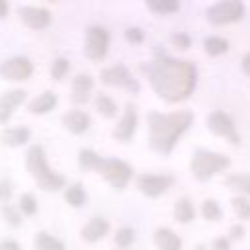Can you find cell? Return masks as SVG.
Wrapping results in <instances>:
<instances>
[{
	"label": "cell",
	"mask_w": 250,
	"mask_h": 250,
	"mask_svg": "<svg viewBox=\"0 0 250 250\" xmlns=\"http://www.w3.org/2000/svg\"><path fill=\"white\" fill-rule=\"evenodd\" d=\"M230 236H232L234 240H240V238L244 236V227H242V225H232V227H230Z\"/></svg>",
	"instance_id": "cell-38"
},
{
	"label": "cell",
	"mask_w": 250,
	"mask_h": 250,
	"mask_svg": "<svg viewBox=\"0 0 250 250\" xmlns=\"http://www.w3.org/2000/svg\"><path fill=\"white\" fill-rule=\"evenodd\" d=\"M94 88V80L90 74H78L72 80V100L76 104H86L90 98V92Z\"/></svg>",
	"instance_id": "cell-17"
},
{
	"label": "cell",
	"mask_w": 250,
	"mask_h": 250,
	"mask_svg": "<svg viewBox=\"0 0 250 250\" xmlns=\"http://www.w3.org/2000/svg\"><path fill=\"white\" fill-rule=\"evenodd\" d=\"M12 195V188H10V182L2 180L0 182V201H8Z\"/></svg>",
	"instance_id": "cell-36"
},
{
	"label": "cell",
	"mask_w": 250,
	"mask_h": 250,
	"mask_svg": "<svg viewBox=\"0 0 250 250\" xmlns=\"http://www.w3.org/2000/svg\"><path fill=\"white\" fill-rule=\"evenodd\" d=\"M213 250H230V240L229 238H223V236L215 238L213 240Z\"/></svg>",
	"instance_id": "cell-37"
},
{
	"label": "cell",
	"mask_w": 250,
	"mask_h": 250,
	"mask_svg": "<svg viewBox=\"0 0 250 250\" xmlns=\"http://www.w3.org/2000/svg\"><path fill=\"white\" fill-rule=\"evenodd\" d=\"M31 72H33V64L25 57L10 59V61L2 62V66H0V74L6 80H25L31 76Z\"/></svg>",
	"instance_id": "cell-11"
},
{
	"label": "cell",
	"mask_w": 250,
	"mask_h": 250,
	"mask_svg": "<svg viewBox=\"0 0 250 250\" xmlns=\"http://www.w3.org/2000/svg\"><path fill=\"white\" fill-rule=\"evenodd\" d=\"M244 16V4L238 0H223V2H215L207 8L205 18L209 23L213 25H227V23H234L238 20H242Z\"/></svg>",
	"instance_id": "cell-6"
},
{
	"label": "cell",
	"mask_w": 250,
	"mask_h": 250,
	"mask_svg": "<svg viewBox=\"0 0 250 250\" xmlns=\"http://www.w3.org/2000/svg\"><path fill=\"white\" fill-rule=\"evenodd\" d=\"M66 72H68V61L62 59V57L55 59V61H53V66H51V76H53L55 80H61Z\"/></svg>",
	"instance_id": "cell-31"
},
{
	"label": "cell",
	"mask_w": 250,
	"mask_h": 250,
	"mask_svg": "<svg viewBox=\"0 0 250 250\" xmlns=\"http://www.w3.org/2000/svg\"><path fill=\"white\" fill-rule=\"evenodd\" d=\"M2 213H4V217H6L14 227H18V225H20V215L16 213V209H14V207L4 205V207H2Z\"/></svg>",
	"instance_id": "cell-35"
},
{
	"label": "cell",
	"mask_w": 250,
	"mask_h": 250,
	"mask_svg": "<svg viewBox=\"0 0 250 250\" xmlns=\"http://www.w3.org/2000/svg\"><path fill=\"white\" fill-rule=\"evenodd\" d=\"M18 14H20L21 21H23L25 25H29L31 29H43V27H47L49 21H51L49 10L37 8V6H23V8L18 10Z\"/></svg>",
	"instance_id": "cell-13"
},
{
	"label": "cell",
	"mask_w": 250,
	"mask_h": 250,
	"mask_svg": "<svg viewBox=\"0 0 250 250\" xmlns=\"http://www.w3.org/2000/svg\"><path fill=\"white\" fill-rule=\"evenodd\" d=\"M193 250H207V248H205V246H201V244H199V246H195V248H193Z\"/></svg>",
	"instance_id": "cell-42"
},
{
	"label": "cell",
	"mask_w": 250,
	"mask_h": 250,
	"mask_svg": "<svg viewBox=\"0 0 250 250\" xmlns=\"http://www.w3.org/2000/svg\"><path fill=\"white\" fill-rule=\"evenodd\" d=\"M174 217L178 223H191L193 217H195V209H193V203L189 197H180L176 201V207H174Z\"/></svg>",
	"instance_id": "cell-21"
},
{
	"label": "cell",
	"mask_w": 250,
	"mask_h": 250,
	"mask_svg": "<svg viewBox=\"0 0 250 250\" xmlns=\"http://www.w3.org/2000/svg\"><path fill=\"white\" fill-rule=\"evenodd\" d=\"M35 250H64V244L47 232H37L35 234Z\"/></svg>",
	"instance_id": "cell-24"
},
{
	"label": "cell",
	"mask_w": 250,
	"mask_h": 250,
	"mask_svg": "<svg viewBox=\"0 0 250 250\" xmlns=\"http://www.w3.org/2000/svg\"><path fill=\"white\" fill-rule=\"evenodd\" d=\"M203 49L209 57H219V55H225L229 51V41L225 37H219V35H211L203 41Z\"/></svg>",
	"instance_id": "cell-23"
},
{
	"label": "cell",
	"mask_w": 250,
	"mask_h": 250,
	"mask_svg": "<svg viewBox=\"0 0 250 250\" xmlns=\"http://www.w3.org/2000/svg\"><path fill=\"white\" fill-rule=\"evenodd\" d=\"M229 166H230V158L227 154L211 152L205 148H197L191 156V162H189V170H191L193 178L199 182L211 180L217 172H223Z\"/></svg>",
	"instance_id": "cell-5"
},
{
	"label": "cell",
	"mask_w": 250,
	"mask_h": 250,
	"mask_svg": "<svg viewBox=\"0 0 250 250\" xmlns=\"http://www.w3.org/2000/svg\"><path fill=\"white\" fill-rule=\"evenodd\" d=\"M25 166L29 170V174L33 176V180L37 182V186L45 191H57L64 186V176L53 172L47 164L45 158V150L39 145H33L27 150V158H25Z\"/></svg>",
	"instance_id": "cell-4"
},
{
	"label": "cell",
	"mask_w": 250,
	"mask_h": 250,
	"mask_svg": "<svg viewBox=\"0 0 250 250\" xmlns=\"http://www.w3.org/2000/svg\"><path fill=\"white\" fill-rule=\"evenodd\" d=\"M107 230H109V223H107L104 217H92V219L82 227L80 234H82V238H84L86 242H98V240H102V238L107 234Z\"/></svg>",
	"instance_id": "cell-14"
},
{
	"label": "cell",
	"mask_w": 250,
	"mask_h": 250,
	"mask_svg": "<svg viewBox=\"0 0 250 250\" xmlns=\"http://www.w3.org/2000/svg\"><path fill=\"white\" fill-rule=\"evenodd\" d=\"M8 14V4L4 0H0V18H4Z\"/></svg>",
	"instance_id": "cell-41"
},
{
	"label": "cell",
	"mask_w": 250,
	"mask_h": 250,
	"mask_svg": "<svg viewBox=\"0 0 250 250\" xmlns=\"http://www.w3.org/2000/svg\"><path fill=\"white\" fill-rule=\"evenodd\" d=\"M154 244L158 246V250H182V238L166 227L154 230Z\"/></svg>",
	"instance_id": "cell-16"
},
{
	"label": "cell",
	"mask_w": 250,
	"mask_h": 250,
	"mask_svg": "<svg viewBox=\"0 0 250 250\" xmlns=\"http://www.w3.org/2000/svg\"><path fill=\"white\" fill-rule=\"evenodd\" d=\"M125 37H127L129 43H143L145 33H143L139 27H129V29L125 31Z\"/></svg>",
	"instance_id": "cell-34"
},
{
	"label": "cell",
	"mask_w": 250,
	"mask_h": 250,
	"mask_svg": "<svg viewBox=\"0 0 250 250\" xmlns=\"http://www.w3.org/2000/svg\"><path fill=\"white\" fill-rule=\"evenodd\" d=\"M62 125L70 131V133H84L88 127H90V115L80 111V109H74V111H68L64 113L62 117Z\"/></svg>",
	"instance_id": "cell-18"
},
{
	"label": "cell",
	"mask_w": 250,
	"mask_h": 250,
	"mask_svg": "<svg viewBox=\"0 0 250 250\" xmlns=\"http://www.w3.org/2000/svg\"><path fill=\"white\" fill-rule=\"evenodd\" d=\"M225 186L246 197L250 195V174H229L225 178Z\"/></svg>",
	"instance_id": "cell-20"
},
{
	"label": "cell",
	"mask_w": 250,
	"mask_h": 250,
	"mask_svg": "<svg viewBox=\"0 0 250 250\" xmlns=\"http://www.w3.org/2000/svg\"><path fill=\"white\" fill-rule=\"evenodd\" d=\"M170 41H172V45H174L176 49H180V51H184V49H188V47L191 45V37H189L188 33H182V31L172 33V35H170Z\"/></svg>",
	"instance_id": "cell-33"
},
{
	"label": "cell",
	"mask_w": 250,
	"mask_h": 250,
	"mask_svg": "<svg viewBox=\"0 0 250 250\" xmlns=\"http://www.w3.org/2000/svg\"><path fill=\"white\" fill-rule=\"evenodd\" d=\"M146 8L150 10V12H154V14H160V16H164V14H172V12H176L178 8H180V4L176 2V0H148L146 2Z\"/></svg>",
	"instance_id": "cell-25"
},
{
	"label": "cell",
	"mask_w": 250,
	"mask_h": 250,
	"mask_svg": "<svg viewBox=\"0 0 250 250\" xmlns=\"http://www.w3.org/2000/svg\"><path fill=\"white\" fill-rule=\"evenodd\" d=\"M135 131H137V109H135L133 104H127V105H125V113H123V117L119 119L115 131H113V137H115L119 143H127V141L133 139Z\"/></svg>",
	"instance_id": "cell-12"
},
{
	"label": "cell",
	"mask_w": 250,
	"mask_h": 250,
	"mask_svg": "<svg viewBox=\"0 0 250 250\" xmlns=\"http://www.w3.org/2000/svg\"><path fill=\"white\" fill-rule=\"evenodd\" d=\"M96 109H98L104 117H113V115L117 113L115 102H113L109 96H105V94H98V96H96Z\"/></svg>",
	"instance_id": "cell-26"
},
{
	"label": "cell",
	"mask_w": 250,
	"mask_h": 250,
	"mask_svg": "<svg viewBox=\"0 0 250 250\" xmlns=\"http://www.w3.org/2000/svg\"><path fill=\"white\" fill-rule=\"evenodd\" d=\"M207 127L211 133L219 135V137H225L229 143L232 145H238L240 143V135L236 133V127H234V121L225 113V111H211L209 117H207Z\"/></svg>",
	"instance_id": "cell-9"
},
{
	"label": "cell",
	"mask_w": 250,
	"mask_h": 250,
	"mask_svg": "<svg viewBox=\"0 0 250 250\" xmlns=\"http://www.w3.org/2000/svg\"><path fill=\"white\" fill-rule=\"evenodd\" d=\"M0 250H20V244L14 240H4L0 242Z\"/></svg>",
	"instance_id": "cell-39"
},
{
	"label": "cell",
	"mask_w": 250,
	"mask_h": 250,
	"mask_svg": "<svg viewBox=\"0 0 250 250\" xmlns=\"http://www.w3.org/2000/svg\"><path fill=\"white\" fill-rule=\"evenodd\" d=\"M78 162L86 170H98L105 182H109L115 189H123L127 182L133 178V168L125 160L119 158H102L94 150L82 148L78 154Z\"/></svg>",
	"instance_id": "cell-3"
},
{
	"label": "cell",
	"mask_w": 250,
	"mask_h": 250,
	"mask_svg": "<svg viewBox=\"0 0 250 250\" xmlns=\"http://www.w3.org/2000/svg\"><path fill=\"white\" fill-rule=\"evenodd\" d=\"M23 100H25V92L23 90H12V92L2 94L0 96V123H6L12 117L14 107L20 105Z\"/></svg>",
	"instance_id": "cell-15"
},
{
	"label": "cell",
	"mask_w": 250,
	"mask_h": 250,
	"mask_svg": "<svg viewBox=\"0 0 250 250\" xmlns=\"http://www.w3.org/2000/svg\"><path fill=\"white\" fill-rule=\"evenodd\" d=\"M172 182L174 178L168 174H141L137 178V188L146 197H158L172 186Z\"/></svg>",
	"instance_id": "cell-10"
},
{
	"label": "cell",
	"mask_w": 250,
	"mask_h": 250,
	"mask_svg": "<svg viewBox=\"0 0 250 250\" xmlns=\"http://www.w3.org/2000/svg\"><path fill=\"white\" fill-rule=\"evenodd\" d=\"M109 47V33L102 25H92L86 31V55L92 61H102Z\"/></svg>",
	"instance_id": "cell-8"
},
{
	"label": "cell",
	"mask_w": 250,
	"mask_h": 250,
	"mask_svg": "<svg viewBox=\"0 0 250 250\" xmlns=\"http://www.w3.org/2000/svg\"><path fill=\"white\" fill-rule=\"evenodd\" d=\"M133 240H135V230L131 229V227H121L117 232H115V244L119 246V248H127V246H131L133 244Z\"/></svg>",
	"instance_id": "cell-30"
},
{
	"label": "cell",
	"mask_w": 250,
	"mask_h": 250,
	"mask_svg": "<svg viewBox=\"0 0 250 250\" xmlns=\"http://www.w3.org/2000/svg\"><path fill=\"white\" fill-rule=\"evenodd\" d=\"M64 197H66V201H68L72 207H80V205H84V201H86V193H84V188H82L80 184L70 186V188L66 189Z\"/></svg>",
	"instance_id": "cell-28"
},
{
	"label": "cell",
	"mask_w": 250,
	"mask_h": 250,
	"mask_svg": "<svg viewBox=\"0 0 250 250\" xmlns=\"http://www.w3.org/2000/svg\"><path fill=\"white\" fill-rule=\"evenodd\" d=\"M57 105V96L53 92H43L35 100L29 102V111L31 113H47Z\"/></svg>",
	"instance_id": "cell-19"
},
{
	"label": "cell",
	"mask_w": 250,
	"mask_h": 250,
	"mask_svg": "<svg viewBox=\"0 0 250 250\" xmlns=\"http://www.w3.org/2000/svg\"><path fill=\"white\" fill-rule=\"evenodd\" d=\"M146 121H148V146L158 154H170L178 139L191 127L193 113L191 111H174V113L150 111L146 115Z\"/></svg>",
	"instance_id": "cell-2"
},
{
	"label": "cell",
	"mask_w": 250,
	"mask_h": 250,
	"mask_svg": "<svg viewBox=\"0 0 250 250\" xmlns=\"http://www.w3.org/2000/svg\"><path fill=\"white\" fill-rule=\"evenodd\" d=\"M145 70L148 74L150 88L168 104L188 100L197 82V70L189 61L172 59L164 53L146 64Z\"/></svg>",
	"instance_id": "cell-1"
},
{
	"label": "cell",
	"mask_w": 250,
	"mask_h": 250,
	"mask_svg": "<svg viewBox=\"0 0 250 250\" xmlns=\"http://www.w3.org/2000/svg\"><path fill=\"white\" fill-rule=\"evenodd\" d=\"M242 70H244V72L250 76V51H248V53L242 57Z\"/></svg>",
	"instance_id": "cell-40"
},
{
	"label": "cell",
	"mask_w": 250,
	"mask_h": 250,
	"mask_svg": "<svg viewBox=\"0 0 250 250\" xmlns=\"http://www.w3.org/2000/svg\"><path fill=\"white\" fill-rule=\"evenodd\" d=\"M230 205L234 209V213L238 215V219H250V199L242 197V195H236L230 199Z\"/></svg>",
	"instance_id": "cell-29"
},
{
	"label": "cell",
	"mask_w": 250,
	"mask_h": 250,
	"mask_svg": "<svg viewBox=\"0 0 250 250\" xmlns=\"http://www.w3.org/2000/svg\"><path fill=\"white\" fill-rule=\"evenodd\" d=\"M27 139H29V129L27 127H12V129L2 131V141L10 146H20V145L27 143Z\"/></svg>",
	"instance_id": "cell-22"
},
{
	"label": "cell",
	"mask_w": 250,
	"mask_h": 250,
	"mask_svg": "<svg viewBox=\"0 0 250 250\" xmlns=\"http://www.w3.org/2000/svg\"><path fill=\"white\" fill-rule=\"evenodd\" d=\"M201 215L207 221H219L223 217V211H221V207H219V203L215 199H205L201 203Z\"/></svg>",
	"instance_id": "cell-27"
},
{
	"label": "cell",
	"mask_w": 250,
	"mask_h": 250,
	"mask_svg": "<svg viewBox=\"0 0 250 250\" xmlns=\"http://www.w3.org/2000/svg\"><path fill=\"white\" fill-rule=\"evenodd\" d=\"M100 80L105 86H117V88H125L131 92L139 90V82L137 78H133L131 70L123 64H113V66H105L100 72Z\"/></svg>",
	"instance_id": "cell-7"
},
{
	"label": "cell",
	"mask_w": 250,
	"mask_h": 250,
	"mask_svg": "<svg viewBox=\"0 0 250 250\" xmlns=\"http://www.w3.org/2000/svg\"><path fill=\"white\" fill-rule=\"evenodd\" d=\"M20 209L23 211V215H33L37 211V203H35V197L31 193H23L20 197Z\"/></svg>",
	"instance_id": "cell-32"
}]
</instances>
